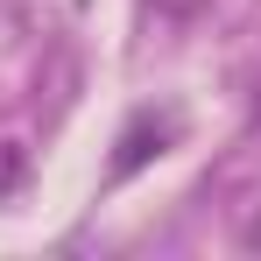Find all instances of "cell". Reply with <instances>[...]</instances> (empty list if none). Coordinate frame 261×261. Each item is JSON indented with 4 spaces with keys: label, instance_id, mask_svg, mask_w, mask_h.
<instances>
[{
    "label": "cell",
    "instance_id": "obj_1",
    "mask_svg": "<svg viewBox=\"0 0 261 261\" xmlns=\"http://www.w3.org/2000/svg\"><path fill=\"white\" fill-rule=\"evenodd\" d=\"M163 141H170V120H134L120 134V155H113V176H134L148 155H163Z\"/></svg>",
    "mask_w": 261,
    "mask_h": 261
}]
</instances>
